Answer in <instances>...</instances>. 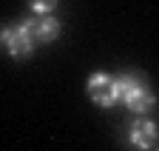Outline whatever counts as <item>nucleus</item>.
I'll use <instances>...</instances> for the list:
<instances>
[{
    "instance_id": "nucleus-3",
    "label": "nucleus",
    "mask_w": 159,
    "mask_h": 151,
    "mask_svg": "<svg viewBox=\"0 0 159 151\" xmlns=\"http://www.w3.org/2000/svg\"><path fill=\"white\" fill-rule=\"evenodd\" d=\"M156 137H159L156 123H153V120H148V117H139V120H134V125H131V131H128V140H131V145H134V148H139V151L151 148V145L156 143Z\"/></svg>"
},
{
    "instance_id": "nucleus-5",
    "label": "nucleus",
    "mask_w": 159,
    "mask_h": 151,
    "mask_svg": "<svg viewBox=\"0 0 159 151\" xmlns=\"http://www.w3.org/2000/svg\"><path fill=\"white\" fill-rule=\"evenodd\" d=\"M134 114H148V111L156 106V100H153V91L148 88V86H142V83H136L131 91H128V97L122 100Z\"/></svg>"
},
{
    "instance_id": "nucleus-2",
    "label": "nucleus",
    "mask_w": 159,
    "mask_h": 151,
    "mask_svg": "<svg viewBox=\"0 0 159 151\" xmlns=\"http://www.w3.org/2000/svg\"><path fill=\"white\" fill-rule=\"evenodd\" d=\"M85 91H88V97L97 106H102V108H111V106L119 103V97H116V77H111V74H105V71L91 74V77L85 80Z\"/></svg>"
},
{
    "instance_id": "nucleus-1",
    "label": "nucleus",
    "mask_w": 159,
    "mask_h": 151,
    "mask_svg": "<svg viewBox=\"0 0 159 151\" xmlns=\"http://www.w3.org/2000/svg\"><path fill=\"white\" fill-rule=\"evenodd\" d=\"M0 40H3V46H6V51H9V57H14V60H26V57H31L34 54V34H31V29L26 26V23H17V26H6L3 29V34H0Z\"/></svg>"
},
{
    "instance_id": "nucleus-4",
    "label": "nucleus",
    "mask_w": 159,
    "mask_h": 151,
    "mask_svg": "<svg viewBox=\"0 0 159 151\" xmlns=\"http://www.w3.org/2000/svg\"><path fill=\"white\" fill-rule=\"evenodd\" d=\"M26 26L31 29L37 43H54L60 37V20L51 17V14H37V17H31V20H26Z\"/></svg>"
},
{
    "instance_id": "nucleus-6",
    "label": "nucleus",
    "mask_w": 159,
    "mask_h": 151,
    "mask_svg": "<svg viewBox=\"0 0 159 151\" xmlns=\"http://www.w3.org/2000/svg\"><path fill=\"white\" fill-rule=\"evenodd\" d=\"M57 6V0H29V9L34 14H51Z\"/></svg>"
}]
</instances>
